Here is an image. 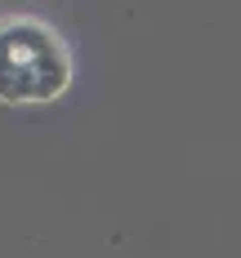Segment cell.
I'll return each instance as SVG.
<instances>
[{"label": "cell", "mask_w": 241, "mask_h": 258, "mask_svg": "<svg viewBox=\"0 0 241 258\" xmlns=\"http://www.w3.org/2000/svg\"><path fill=\"white\" fill-rule=\"evenodd\" d=\"M72 45L36 14H0V103H54L72 89Z\"/></svg>", "instance_id": "1"}]
</instances>
